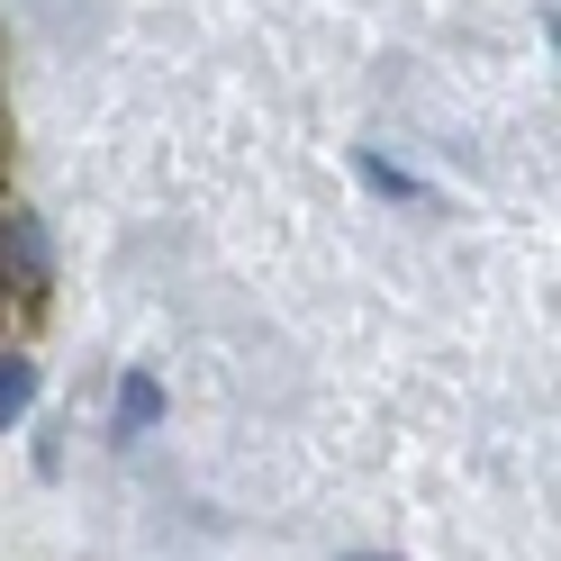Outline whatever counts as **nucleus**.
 I'll return each mask as SVG.
<instances>
[{"mask_svg": "<svg viewBox=\"0 0 561 561\" xmlns=\"http://www.w3.org/2000/svg\"><path fill=\"white\" fill-rule=\"evenodd\" d=\"M154 416H163V390H154V380H127V399H118V426H127V435H146Z\"/></svg>", "mask_w": 561, "mask_h": 561, "instance_id": "2", "label": "nucleus"}, {"mask_svg": "<svg viewBox=\"0 0 561 561\" xmlns=\"http://www.w3.org/2000/svg\"><path fill=\"white\" fill-rule=\"evenodd\" d=\"M27 399H37V363H19V354H0V426H19Z\"/></svg>", "mask_w": 561, "mask_h": 561, "instance_id": "1", "label": "nucleus"}, {"mask_svg": "<svg viewBox=\"0 0 561 561\" xmlns=\"http://www.w3.org/2000/svg\"><path fill=\"white\" fill-rule=\"evenodd\" d=\"M10 263H19V272H46V236L27 227V218H10Z\"/></svg>", "mask_w": 561, "mask_h": 561, "instance_id": "3", "label": "nucleus"}]
</instances>
